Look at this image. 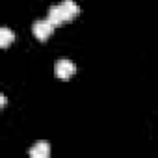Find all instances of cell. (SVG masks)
<instances>
[{
  "instance_id": "obj_3",
  "label": "cell",
  "mask_w": 158,
  "mask_h": 158,
  "mask_svg": "<svg viewBox=\"0 0 158 158\" xmlns=\"http://www.w3.org/2000/svg\"><path fill=\"white\" fill-rule=\"evenodd\" d=\"M60 10H61V15H63L65 23L74 19L78 13H80V8H78V4L74 2V0H63V2L60 4Z\"/></svg>"
},
{
  "instance_id": "obj_6",
  "label": "cell",
  "mask_w": 158,
  "mask_h": 158,
  "mask_svg": "<svg viewBox=\"0 0 158 158\" xmlns=\"http://www.w3.org/2000/svg\"><path fill=\"white\" fill-rule=\"evenodd\" d=\"M13 39H15V34H13L10 28H6V26H4V28H0V47H4V48H6Z\"/></svg>"
},
{
  "instance_id": "obj_1",
  "label": "cell",
  "mask_w": 158,
  "mask_h": 158,
  "mask_svg": "<svg viewBox=\"0 0 158 158\" xmlns=\"http://www.w3.org/2000/svg\"><path fill=\"white\" fill-rule=\"evenodd\" d=\"M54 24L48 21V19H39V21H35L34 23V26H32V32H34V35L39 39V41H47L48 39V35L54 32Z\"/></svg>"
},
{
  "instance_id": "obj_4",
  "label": "cell",
  "mask_w": 158,
  "mask_h": 158,
  "mask_svg": "<svg viewBox=\"0 0 158 158\" xmlns=\"http://www.w3.org/2000/svg\"><path fill=\"white\" fill-rule=\"evenodd\" d=\"M28 154L34 158H48V154H50L48 141H37L32 149H28Z\"/></svg>"
},
{
  "instance_id": "obj_7",
  "label": "cell",
  "mask_w": 158,
  "mask_h": 158,
  "mask_svg": "<svg viewBox=\"0 0 158 158\" xmlns=\"http://www.w3.org/2000/svg\"><path fill=\"white\" fill-rule=\"evenodd\" d=\"M0 104H2V106H6V97H4V95L0 97Z\"/></svg>"
},
{
  "instance_id": "obj_2",
  "label": "cell",
  "mask_w": 158,
  "mask_h": 158,
  "mask_svg": "<svg viewBox=\"0 0 158 158\" xmlns=\"http://www.w3.org/2000/svg\"><path fill=\"white\" fill-rule=\"evenodd\" d=\"M76 67L71 60H58L56 65H54V73L58 78H61V80H67V78H71L74 74Z\"/></svg>"
},
{
  "instance_id": "obj_5",
  "label": "cell",
  "mask_w": 158,
  "mask_h": 158,
  "mask_svg": "<svg viewBox=\"0 0 158 158\" xmlns=\"http://www.w3.org/2000/svg\"><path fill=\"white\" fill-rule=\"evenodd\" d=\"M47 19H48L56 28H58V26H61V24L65 23V19H63V15H61V10H60V4H56V6H52V8L48 10Z\"/></svg>"
}]
</instances>
